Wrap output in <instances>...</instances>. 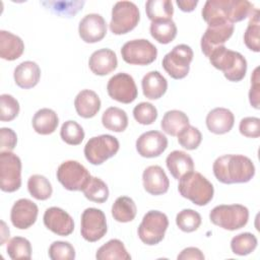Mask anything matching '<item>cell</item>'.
I'll return each mask as SVG.
<instances>
[{
    "label": "cell",
    "instance_id": "47",
    "mask_svg": "<svg viewBox=\"0 0 260 260\" xmlns=\"http://www.w3.org/2000/svg\"><path fill=\"white\" fill-rule=\"evenodd\" d=\"M16 143L17 135L12 129L6 127L0 129V152L12 151Z\"/></svg>",
    "mask_w": 260,
    "mask_h": 260
},
{
    "label": "cell",
    "instance_id": "2",
    "mask_svg": "<svg viewBox=\"0 0 260 260\" xmlns=\"http://www.w3.org/2000/svg\"><path fill=\"white\" fill-rule=\"evenodd\" d=\"M256 10L257 8L247 0H207L201 14L207 23L214 20L234 23L250 17Z\"/></svg>",
    "mask_w": 260,
    "mask_h": 260
},
{
    "label": "cell",
    "instance_id": "30",
    "mask_svg": "<svg viewBox=\"0 0 260 260\" xmlns=\"http://www.w3.org/2000/svg\"><path fill=\"white\" fill-rule=\"evenodd\" d=\"M111 211L115 220L119 222H129L135 218L137 207L132 198L120 196L113 203Z\"/></svg>",
    "mask_w": 260,
    "mask_h": 260
},
{
    "label": "cell",
    "instance_id": "37",
    "mask_svg": "<svg viewBox=\"0 0 260 260\" xmlns=\"http://www.w3.org/2000/svg\"><path fill=\"white\" fill-rule=\"evenodd\" d=\"M260 19L259 10L257 9L251 16L248 26L244 34V43L248 49L253 52H260Z\"/></svg>",
    "mask_w": 260,
    "mask_h": 260
},
{
    "label": "cell",
    "instance_id": "10",
    "mask_svg": "<svg viewBox=\"0 0 260 260\" xmlns=\"http://www.w3.org/2000/svg\"><path fill=\"white\" fill-rule=\"evenodd\" d=\"M21 186V160L11 151L0 152V188L15 192Z\"/></svg>",
    "mask_w": 260,
    "mask_h": 260
},
{
    "label": "cell",
    "instance_id": "24",
    "mask_svg": "<svg viewBox=\"0 0 260 260\" xmlns=\"http://www.w3.org/2000/svg\"><path fill=\"white\" fill-rule=\"evenodd\" d=\"M74 107L76 113L81 118H92L101 109V100L95 91L91 89H82L75 96Z\"/></svg>",
    "mask_w": 260,
    "mask_h": 260
},
{
    "label": "cell",
    "instance_id": "26",
    "mask_svg": "<svg viewBox=\"0 0 260 260\" xmlns=\"http://www.w3.org/2000/svg\"><path fill=\"white\" fill-rule=\"evenodd\" d=\"M24 51L23 41L7 30H0V57L7 61L18 59Z\"/></svg>",
    "mask_w": 260,
    "mask_h": 260
},
{
    "label": "cell",
    "instance_id": "43",
    "mask_svg": "<svg viewBox=\"0 0 260 260\" xmlns=\"http://www.w3.org/2000/svg\"><path fill=\"white\" fill-rule=\"evenodd\" d=\"M19 113V104L11 94L0 95V120L2 122L12 121Z\"/></svg>",
    "mask_w": 260,
    "mask_h": 260
},
{
    "label": "cell",
    "instance_id": "32",
    "mask_svg": "<svg viewBox=\"0 0 260 260\" xmlns=\"http://www.w3.org/2000/svg\"><path fill=\"white\" fill-rule=\"evenodd\" d=\"M102 123L110 131L123 132L128 126V116L124 110L117 107H110L103 113Z\"/></svg>",
    "mask_w": 260,
    "mask_h": 260
},
{
    "label": "cell",
    "instance_id": "25",
    "mask_svg": "<svg viewBox=\"0 0 260 260\" xmlns=\"http://www.w3.org/2000/svg\"><path fill=\"white\" fill-rule=\"evenodd\" d=\"M166 164L171 175L176 180H180L186 174L194 171V161L192 157L182 150L172 151L167 156Z\"/></svg>",
    "mask_w": 260,
    "mask_h": 260
},
{
    "label": "cell",
    "instance_id": "44",
    "mask_svg": "<svg viewBox=\"0 0 260 260\" xmlns=\"http://www.w3.org/2000/svg\"><path fill=\"white\" fill-rule=\"evenodd\" d=\"M133 117L141 125H150L157 118V110L152 104L142 102L133 109Z\"/></svg>",
    "mask_w": 260,
    "mask_h": 260
},
{
    "label": "cell",
    "instance_id": "11",
    "mask_svg": "<svg viewBox=\"0 0 260 260\" xmlns=\"http://www.w3.org/2000/svg\"><path fill=\"white\" fill-rule=\"evenodd\" d=\"M56 175L60 184L69 191H82L91 177L87 169L77 160L62 162Z\"/></svg>",
    "mask_w": 260,
    "mask_h": 260
},
{
    "label": "cell",
    "instance_id": "45",
    "mask_svg": "<svg viewBox=\"0 0 260 260\" xmlns=\"http://www.w3.org/2000/svg\"><path fill=\"white\" fill-rule=\"evenodd\" d=\"M49 257L52 260H73L75 249L69 242L55 241L49 247Z\"/></svg>",
    "mask_w": 260,
    "mask_h": 260
},
{
    "label": "cell",
    "instance_id": "41",
    "mask_svg": "<svg viewBox=\"0 0 260 260\" xmlns=\"http://www.w3.org/2000/svg\"><path fill=\"white\" fill-rule=\"evenodd\" d=\"M178 228L185 233H192L201 224V215L193 209H183L176 216Z\"/></svg>",
    "mask_w": 260,
    "mask_h": 260
},
{
    "label": "cell",
    "instance_id": "14",
    "mask_svg": "<svg viewBox=\"0 0 260 260\" xmlns=\"http://www.w3.org/2000/svg\"><path fill=\"white\" fill-rule=\"evenodd\" d=\"M107 218L105 213L98 208H86L81 214L80 234L90 243L96 242L107 234Z\"/></svg>",
    "mask_w": 260,
    "mask_h": 260
},
{
    "label": "cell",
    "instance_id": "31",
    "mask_svg": "<svg viewBox=\"0 0 260 260\" xmlns=\"http://www.w3.org/2000/svg\"><path fill=\"white\" fill-rule=\"evenodd\" d=\"M95 258L98 260H130L131 256L127 252L122 241L112 239L98 249Z\"/></svg>",
    "mask_w": 260,
    "mask_h": 260
},
{
    "label": "cell",
    "instance_id": "48",
    "mask_svg": "<svg viewBox=\"0 0 260 260\" xmlns=\"http://www.w3.org/2000/svg\"><path fill=\"white\" fill-rule=\"evenodd\" d=\"M260 98V77H259V67H256L251 75V88L249 91V101L253 108L259 110Z\"/></svg>",
    "mask_w": 260,
    "mask_h": 260
},
{
    "label": "cell",
    "instance_id": "6",
    "mask_svg": "<svg viewBox=\"0 0 260 260\" xmlns=\"http://www.w3.org/2000/svg\"><path fill=\"white\" fill-rule=\"evenodd\" d=\"M169 226L168 216L158 210L147 211L140 222L137 234L142 243L153 246L160 243Z\"/></svg>",
    "mask_w": 260,
    "mask_h": 260
},
{
    "label": "cell",
    "instance_id": "17",
    "mask_svg": "<svg viewBox=\"0 0 260 260\" xmlns=\"http://www.w3.org/2000/svg\"><path fill=\"white\" fill-rule=\"evenodd\" d=\"M44 224L52 233L66 237L73 233L74 221L71 215L60 207H50L44 213Z\"/></svg>",
    "mask_w": 260,
    "mask_h": 260
},
{
    "label": "cell",
    "instance_id": "9",
    "mask_svg": "<svg viewBox=\"0 0 260 260\" xmlns=\"http://www.w3.org/2000/svg\"><path fill=\"white\" fill-rule=\"evenodd\" d=\"M193 60V51L190 46L180 44L175 46L172 51L165 55L162 67L166 72L174 79L186 77L190 70V63Z\"/></svg>",
    "mask_w": 260,
    "mask_h": 260
},
{
    "label": "cell",
    "instance_id": "33",
    "mask_svg": "<svg viewBox=\"0 0 260 260\" xmlns=\"http://www.w3.org/2000/svg\"><path fill=\"white\" fill-rule=\"evenodd\" d=\"M149 31L151 37L159 44H169L177 36V25L172 19L151 21Z\"/></svg>",
    "mask_w": 260,
    "mask_h": 260
},
{
    "label": "cell",
    "instance_id": "4",
    "mask_svg": "<svg viewBox=\"0 0 260 260\" xmlns=\"http://www.w3.org/2000/svg\"><path fill=\"white\" fill-rule=\"evenodd\" d=\"M178 190L182 197L198 206L208 204L214 194L213 185L197 172H190L183 176L179 181Z\"/></svg>",
    "mask_w": 260,
    "mask_h": 260
},
{
    "label": "cell",
    "instance_id": "49",
    "mask_svg": "<svg viewBox=\"0 0 260 260\" xmlns=\"http://www.w3.org/2000/svg\"><path fill=\"white\" fill-rule=\"evenodd\" d=\"M178 260H203L204 255L200 249L196 247H188L181 251V253L177 257Z\"/></svg>",
    "mask_w": 260,
    "mask_h": 260
},
{
    "label": "cell",
    "instance_id": "36",
    "mask_svg": "<svg viewBox=\"0 0 260 260\" xmlns=\"http://www.w3.org/2000/svg\"><path fill=\"white\" fill-rule=\"evenodd\" d=\"M82 192L85 198L96 203H104L109 198V188L107 184L98 177H90Z\"/></svg>",
    "mask_w": 260,
    "mask_h": 260
},
{
    "label": "cell",
    "instance_id": "35",
    "mask_svg": "<svg viewBox=\"0 0 260 260\" xmlns=\"http://www.w3.org/2000/svg\"><path fill=\"white\" fill-rule=\"evenodd\" d=\"M27 190L37 200H47L53 193L50 181L43 175H32L27 180Z\"/></svg>",
    "mask_w": 260,
    "mask_h": 260
},
{
    "label": "cell",
    "instance_id": "27",
    "mask_svg": "<svg viewBox=\"0 0 260 260\" xmlns=\"http://www.w3.org/2000/svg\"><path fill=\"white\" fill-rule=\"evenodd\" d=\"M141 86L145 98L149 100H157L166 93L168 81L158 71H150L143 76Z\"/></svg>",
    "mask_w": 260,
    "mask_h": 260
},
{
    "label": "cell",
    "instance_id": "20",
    "mask_svg": "<svg viewBox=\"0 0 260 260\" xmlns=\"http://www.w3.org/2000/svg\"><path fill=\"white\" fill-rule=\"evenodd\" d=\"M145 191L151 195H161L168 192L170 181L164 169L159 166H149L142 174Z\"/></svg>",
    "mask_w": 260,
    "mask_h": 260
},
{
    "label": "cell",
    "instance_id": "34",
    "mask_svg": "<svg viewBox=\"0 0 260 260\" xmlns=\"http://www.w3.org/2000/svg\"><path fill=\"white\" fill-rule=\"evenodd\" d=\"M145 12L151 21L172 19L173 3L170 0H148L145 3Z\"/></svg>",
    "mask_w": 260,
    "mask_h": 260
},
{
    "label": "cell",
    "instance_id": "50",
    "mask_svg": "<svg viewBox=\"0 0 260 260\" xmlns=\"http://www.w3.org/2000/svg\"><path fill=\"white\" fill-rule=\"evenodd\" d=\"M179 8L184 12H191L195 9L198 4L197 0H177L176 1Z\"/></svg>",
    "mask_w": 260,
    "mask_h": 260
},
{
    "label": "cell",
    "instance_id": "16",
    "mask_svg": "<svg viewBox=\"0 0 260 260\" xmlns=\"http://www.w3.org/2000/svg\"><path fill=\"white\" fill-rule=\"evenodd\" d=\"M168 147V138L159 131L150 130L142 133L136 140L137 152L147 158L159 156Z\"/></svg>",
    "mask_w": 260,
    "mask_h": 260
},
{
    "label": "cell",
    "instance_id": "12",
    "mask_svg": "<svg viewBox=\"0 0 260 260\" xmlns=\"http://www.w3.org/2000/svg\"><path fill=\"white\" fill-rule=\"evenodd\" d=\"M123 60L132 65H148L157 57V49L148 40L138 39L125 43L121 49Z\"/></svg>",
    "mask_w": 260,
    "mask_h": 260
},
{
    "label": "cell",
    "instance_id": "39",
    "mask_svg": "<svg viewBox=\"0 0 260 260\" xmlns=\"http://www.w3.org/2000/svg\"><path fill=\"white\" fill-rule=\"evenodd\" d=\"M6 251L8 256L13 259H30L31 245L29 241L22 237H13L7 242Z\"/></svg>",
    "mask_w": 260,
    "mask_h": 260
},
{
    "label": "cell",
    "instance_id": "18",
    "mask_svg": "<svg viewBox=\"0 0 260 260\" xmlns=\"http://www.w3.org/2000/svg\"><path fill=\"white\" fill-rule=\"evenodd\" d=\"M78 32L81 40L88 44L102 41L107 34V23L98 13L86 14L79 22Z\"/></svg>",
    "mask_w": 260,
    "mask_h": 260
},
{
    "label": "cell",
    "instance_id": "46",
    "mask_svg": "<svg viewBox=\"0 0 260 260\" xmlns=\"http://www.w3.org/2000/svg\"><path fill=\"white\" fill-rule=\"evenodd\" d=\"M242 135L249 138H257L260 136V119L257 117L243 118L239 125Z\"/></svg>",
    "mask_w": 260,
    "mask_h": 260
},
{
    "label": "cell",
    "instance_id": "15",
    "mask_svg": "<svg viewBox=\"0 0 260 260\" xmlns=\"http://www.w3.org/2000/svg\"><path fill=\"white\" fill-rule=\"evenodd\" d=\"M107 91L110 98L122 104H130L134 102L138 94L133 77L125 72L117 73L109 79Z\"/></svg>",
    "mask_w": 260,
    "mask_h": 260
},
{
    "label": "cell",
    "instance_id": "28",
    "mask_svg": "<svg viewBox=\"0 0 260 260\" xmlns=\"http://www.w3.org/2000/svg\"><path fill=\"white\" fill-rule=\"evenodd\" d=\"M34 130L41 135H49L55 132L59 124V118L55 111L43 108L36 112L31 121Z\"/></svg>",
    "mask_w": 260,
    "mask_h": 260
},
{
    "label": "cell",
    "instance_id": "23",
    "mask_svg": "<svg viewBox=\"0 0 260 260\" xmlns=\"http://www.w3.org/2000/svg\"><path fill=\"white\" fill-rule=\"evenodd\" d=\"M13 77L17 86L28 89L39 83L41 78V69L34 61H23L15 67Z\"/></svg>",
    "mask_w": 260,
    "mask_h": 260
},
{
    "label": "cell",
    "instance_id": "7",
    "mask_svg": "<svg viewBox=\"0 0 260 260\" xmlns=\"http://www.w3.org/2000/svg\"><path fill=\"white\" fill-rule=\"evenodd\" d=\"M140 19L139 9L131 1H119L112 9L110 29L114 35H124L136 27Z\"/></svg>",
    "mask_w": 260,
    "mask_h": 260
},
{
    "label": "cell",
    "instance_id": "38",
    "mask_svg": "<svg viewBox=\"0 0 260 260\" xmlns=\"http://www.w3.org/2000/svg\"><path fill=\"white\" fill-rule=\"evenodd\" d=\"M258 241L251 233H242L235 236L231 241L232 252L236 255L246 256L251 254L257 247Z\"/></svg>",
    "mask_w": 260,
    "mask_h": 260
},
{
    "label": "cell",
    "instance_id": "40",
    "mask_svg": "<svg viewBox=\"0 0 260 260\" xmlns=\"http://www.w3.org/2000/svg\"><path fill=\"white\" fill-rule=\"evenodd\" d=\"M60 136L65 143L69 145H78L84 138V131L76 121L69 120L62 124Z\"/></svg>",
    "mask_w": 260,
    "mask_h": 260
},
{
    "label": "cell",
    "instance_id": "51",
    "mask_svg": "<svg viewBox=\"0 0 260 260\" xmlns=\"http://www.w3.org/2000/svg\"><path fill=\"white\" fill-rule=\"evenodd\" d=\"M1 224H2V229H1V233H2V239H1V245L4 244L5 242V238L9 237V229L6 226L5 222L2 220L1 221Z\"/></svg>",
    "mask_w": 260,
    "mask_h": 260
},
{
    "label": "cell",
    "instance_id": "1",
    "mask_svg": "<svg viewBox=\"0 0 260 260\" xmlns=\"http://www.w3.org/2000/svg\"><path fill=\"white\" fill-rule=\"evenodd\" d=\"M213 174L222 184L247 183L255 175L253 161L243 154H224L217 157L212 166Z\"/></svg>",
    "mask_w": 260,
    "mask_h": 260
},
{
    "label": "cell",
    "instance_id": "8",
    "mask_svg": "<svg viewBox=\"0 0 260 260\" xmlns=\"http://www.w3.org/2000/svg\"><path fill=\"white\" fill-rule=\"evenodd\" d=\"M118 139L110 134L91 137L84 146V156L91 165H102L113 157L119 150Z\"/></svg>",
    "mask_w": 260,
    "mask_h": 260
},
{
    "label": "cell",
    "instance_id": "13",
    "mask_svg": "<svg viewBox=\"0 0 260 260\" xmlns=\"http://www.w3.org/2000/svg\"><path fill=\"white\" fill-rule=\"evenodd\" d=\"M208 26L201 38V50L208 58L213 50L223 46L234 32V24L226 20H214L207 23Z\"/></svg>",
    "mask_w": 260,
    "mask_h": 260
},
{
    "label": "cell",
    "instance_id": "19",
    "mask_svg": "<svg viewBox=\"0 0 260 260\" xmlns=\"http://www.w3.org/2000/svg\"><path fill=\"white\" fill-rule=\"evenodd\" d=\"M38 213L39 208L35 202L26 198H21L12 205L10 219L15 228L26 230L36 222Z\"/></svg>",
    "mask_w": 260,
    "mask_h": 260
},
{
    "label": "cell",
    "instance_id": "42",
    "mask_svg": "<svg viewBox=\"0 0 260 260\" xmlns=\"http://www.w3.org/2000/svg\"><path fill=\"white\" fill-rule=\"evenodd\" d=\"M177 136L179 144L188 150L196 149L202 140L201 132L196 127L191 125L183 128Z\"/></svg>",
    "mask_w": 260,
    "mask_h": 260
},
{
    "label": "cell",
    "instance_id": "21",
    "mask_svg": "<svg viewBox=\"0 0 260 260\" xmlns=\"http://www.w3.org/2000/svg\"><path fill=\"white\" fill-rule=\"evenodd\" d=\"M117 65L118 59L116 53L108 48L94 51L88 60V66L91 72L100 76L113 72L117 68Z\"/></svg>",
    "mask_w": 260,
    "mask_h": 260
},
{
    "label": "cell",
    "instance_id": "29",
    "mask_svg": "<svg viewBox=\"0 0 260 260\" xmlns=\"http://www.w3.org/2000/svg\"><path fill=\"white\" fill-rule=\"evenodd\" d=\"M188 125V116L184 112L179 110L168 111L167 113H165L160 122L161 130L171 136H177L179 132Z\"/></svg>",
    "mask_w": 260,
    "mask_h": 260
},
{
    "label": "cell",
    "instance_id": "3",
    "mask_svg": "<svg viewBox=\"0 0 260 260\" xmlns=\"http://www.w3.org/2000/svg\"><path fill=\"white\" fill-rule=\"evenodd\" d=\"M208 59L211 65L222 71L224 77L230 81H241L246 75L247 60L239 52L220 46L211 52Z\"/></svg>",
    "mask_w": 260,
    "mask_h": 260
},
{
    "label": "cell",
    "instance_id": "5",
    "mask_svg": "<svg viewBox=\"0 0 260 260\" xmlns=\"http://www.w3.org/2000/svg\"><path fill=\"white\" fill-rule=\"evenodd\" d=\"M210 221L228 231L244 228L249 219V210L242 204H221L215 206L209 213Z\"/></svg>",
    "mask_w": 260,
    "mask_h": 260
},
{
    "label": "cell",
    "instance_id": "22",
    "mask_svg": "<svg viewBox=\"0 0 260 260\" xmlns=\"http://www.w3.org/2000/svg\"><path fill=\"white\" fill-rule=\"evenodd\" d=\"M207 129L214 134H224L232 130L235 117L234 114L225 108H215L211 110L206 116Z\"/></svg>",
    "mask_w": 260,
    "mask_h": 260
}]
</instances>
